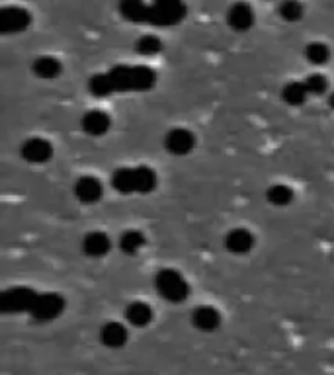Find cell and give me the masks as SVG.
<instances>
[{"label": "cell", "mask_w": 334, "mask_h": 375, "mask_svg": "<svg viewBox=\"0 0 334 375\" xmlns=\"http://www.w3.org/2000/svg\"><path fill=\"white\" fill-rule=\"evenodd\" d=\"M34 73L39 79H55L61 73V63L55 57H51V55L37 57L34 61Z\"/></svg>", "instance_id": "cell-15"}, {"label": "cell", "mask_w": 334, "mask_h": 375, "mask_svg": "<svg viewBox=\"0 0 334 375\" xmlns=\"http://www.w3.org/2000/svg\"><path fill=\"white\" fill-rule=\"evenodd\" d=\"M110 249H112V242L102 231H92L82 240V250L92 258H102L110 252Z\"/></svg>", "instance_id": "cell-12"}, {"label": "cell", "mask_w": 334, "mask_h": 375, "mask_svg": "<svg viewBox=\"0 0 334 375\" xmlns=\"http://www.w3.org/2000/svg\"><path fill=\"white\" fill-rule=\"evenodd\" d=\"M305 57L307 61L311 63V65H324V63H328V59H331V49L326 44H321V41H313L309 46L305 47Z\"/></svg>", "instance_id": "cell-17"}, {"label": "cell", "mask_w": 334, "mask_h": 375, "mask_svg": "<svg viewBox=\"0 0 334 375\" xmlns=\"http://www.w3.org/2000/svg\"><path fill=\"white\" fill-rule=\"evenodd\" d=\"M81 125L82 129H84V133H88V135L92 137H100L110 131L112 117L106 112H102V110H90V112H86V114L82 115Z\"/></svg>", "instance_id": "cell-7"}, {"label": "cell", "mask_w": 334, "mask_h": 375, "mask_svg": "<svg viewBox=\"0 0 334 375\" xmlns=\"http://www.w3.org/2000/svg\"><path fill=\"white\" fill-rule=\"evenodd\" d=\"M328 102H331V106H333V108H334V92H333V94H331V98H328Z\"/></svg>", "instance_id": "cell-23"}, {"label": "cell", "mask_w": 334, "mask_h": 375, "mask_svg": "<svg viewBox=\"0 0 334 375\" xmlns=\"http://www.w3.org/2000/svg\"><path fill=\"white\" fill-rule=\"evenodd\" d=\"M155 287L166 301H173V303H182L190 294V285L184 280V276L173 268H164L157 273Z\"/></svg>", "instance_id": "cell-2"}, {"label": "cell", "mask_w": 334, "mask_h": 375, "mask_svg": "<svg viewBox=\"0 0 334 375\" xmlns=\"http://www.w3.org/2000/svg\"><path fill=\"white\" fill-rule=\"evenodd\" d=\"M194 145H196V137L186 127L170 129L166 133V137H164V147H166V151L170 155H176V157H182V155L192 153Z\"/></svg>", "instance_id": "cell-3"}, {"label": "cell", "mask_w": 334, "mask_h": 375, "mask_svg": "<svg viewBox=\"0 0 334 375\" xmlns=\"http://www.w3.org/2000/svg\"><path fill=\"white\" fill-rule=\"evenodd\" d=\"M65 307V301L59 296H39L35 297L34 305H32V313L34 317H37L39 320H47V318H55Z\"/></svg>", "instance_id": "cell-6"}, {"label": "cell", "mask_w": 334, "mask_h": 375, "mask_svg": "<svg viewBox=\"0 0 334 375\" xmlns=\"http://www.w3.org/2000/svg\"><path fill=\"white\" fill-rule=\"evenodd\" d=\"M305 86H307V90L309 94H324V92L328 90V80L324 79L323 75H309L307 80H305Z\"/></svg>", "instance_id": "cell-22"}, {"label": "cell", "mask_w": 334, "mask_h": 375, "mask_svg": "<svg viewBox=\"0 0 334 375\" xmlns=\"http://www.w3.org/2000/svg\"><path fill=\"white\" fill-rule=\"evenodd\" d=\"M161 39L157 35H143L141 39H137V53L141 55H157L161 51Z\"/></svg>", "instance_id": "cell-20"}, {"label": "cell", "mask_w": 334, "mask_h": 375, "mask_svg": "<svg viewBox=\"0 0 334 375\" xmlns=\"http://www.w3.org/2000/svg\"><path fill=\"white\" fill-rule=\"evenodd\" d=\"M28 23H30V14L23 8L10 6L0 12V28L4 34H18L28 28Z\"/></svg>", "instance_id": "cell-5"}, {"label": "cell", "mask_w": 334, "mask_h": 375, "mask_svg": "<svg viewBox=\"0 0 334 375\" xmlns=\"http://www.w3.org/2000/svg\"><path fill=\"white\" fill-rule=\"evenodd\" d=\"M143 244H145V237H143V233L141 231H126L124 235H121V239H119V247L121 250L126 252V254H135L139 250L143 249Z\"/></svg>", "instance_id": "cell-18"}, {"label": "cell", "mask_w": 334, "mask_h": 375, "mask_svg": "<svg viewBox=\"0 0 334 375\" xmlns=\"http://www.w3.org/2000/svg\"><path fill=\"white\" fill-rule=\"evenodd\" d=\"M20 153H22V157L28 160V162L41 164V162H47V160L53 157V145H51L47 139L32 137V139L23 141Z\"/></svg>", "instance_id": "cell-4"}, {"label": "cell", "mask_w": 334, "mask_h": 375, "mask_svg": "<svg viewBox=\"0 0 334 375\" xmlns=\"http://www.w3.org/2000/svg\"><path fill=\"white\" fill-rule=\"evenodd\" d=\"M227 22L237 32H246L254 26V10L248 4H233L227 12Z\"/></svg>", "instance_id": "cell-10"}, {"label": "cell", "mask_w": 334, "mask_h": 375, "mask_svg": "<svg viewBox=\"0 0 334 375\" xmlns=\"http://www.w3.org/2000/svg\"><path fill=\"white\" fill-rule=\"evenodd\" d=\"M309 90L305 86V82H288L282 90V98L289 104V106H301V104L307 100Z\"/></svg>", "instance_id": "cell-16"}, {"label": "cell", "mask_w": 334, "mask_h": 375, "mask_svg": "<svg viewBox=\"0 0 334 375\" xmlns=\"http://www.w3.org/2000/svg\"><path fill=\"white\" fill-rule=\"evenodd\" d=\"M279 16L284 20H288V22H297L303 16V6H301L299 2H284L279 6Z\"/></svg>", "instance_id": "cell-21"}, {"label": "cell", "mask_w": 334, "mask_h": 375, "mask_svg": "<svg viewBox=\"0 0 334 375\" xmlns=\"http://www.w3.org/2000/svg\"><path fill=\"white\" fill-rule=\"evenodd\" d=\"M75 193L82 204H96L104 193V186L94 176H82L75 186Z\"/></svg>", "instance_id": "cell-9"}, {"label": "cell", "mask_w": 334, "mask_h": 375, "mask_svg": "<svg viewBox=\"0 0 334 375\" xmlns=\"http://www.w3.org/2000/svg\"><path fill=\"white\" fill-rule=\"evenodd\" d=\"M192 323L202 332H213V330L219 329L221 313L211 305H199L192 313Z\"/></svg>", "instance_id": "cell-8"}, {"label": "cell", "mask_w": 334, "mask_h": 375, "mask_svg": "<svg viewBox=\"0 0 334 375\" xmlns=\"http://www.w3.org/2000/svg\"><path fill=\"white\" fill-rule=\"evenodd\" d=\"M254 247V235L248 229H233L225 237V249L233 254H246Z\"/></svg>", "instance_id": "cell-11"}, {"label": "cell", "mask_w": 334, "mask_h": 375, "mask_svg": "<svg viewBox=\"0 0 334 375\" xmlns=\"http://www.w3.org/2000/svg\"><path fill=\"white\" fill-rule=\"evenodd\" d=\"M112 184H114L115 190L121 193L150 192L157 186V174L147 166L119 169V171H115Z\"/></svg>", "instance_id": "cell-1"}, {"label": "cell", "mask_w": 334, "mask_h": 375, "mask_svg": "<svg viewBox=\"0 0 334 375\" xmlns=\"http://www.w3.org/2000/svg\"><path fill=\"white\" fill-rule=\"evenodd\" d=\"M126 317L133 327H147L153 320V309L145 301H133L126 309Z\"/></svg>", "instance_id": "cell-14"}, {"label": "cell", "mask_w": 334, "mask_h": 375, "mask_svg": "<svg viewBox=\"0 0 334 375\" xmlns=\"http://www.w3.org/2000/svg\"><path fill=\"white\" fill-rule=\"evenodd\" d=\"M268 202L272 205H277V207H282V205H289L291 204V200H293V190L286 186V184H276V186H272L270 190H268Z\"/></svg>", "instance_id": "cell-19"}, {"label": "cell", "mask_w": 334, "mask_h": 375, "mask_svg": "<svg viewBox=\"0 0 334 375\" xmlns=\"http://www.w3.org/2000/svg\"><path fill=\"white\" fill-rule=\"evenodd\" d=\"M100 340L108 348H121L127 342V329L121 323H106L100 330Z\"/></svg>", "instance_id": "cell-13"}]
</instances>
